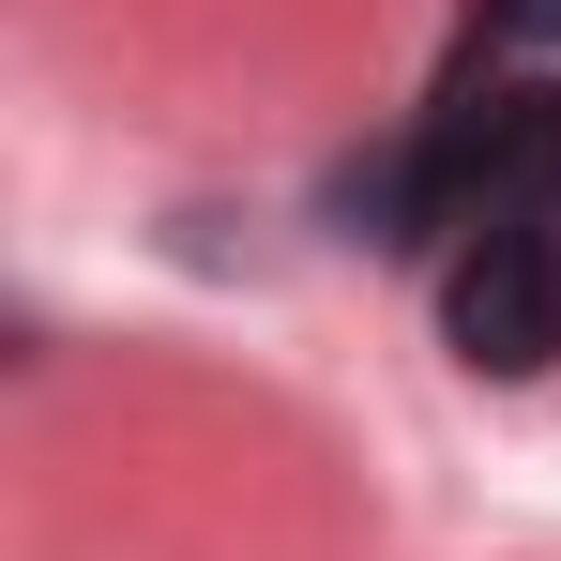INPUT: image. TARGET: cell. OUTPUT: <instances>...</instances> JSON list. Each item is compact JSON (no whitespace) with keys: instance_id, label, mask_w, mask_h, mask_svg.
I'll list each match as a JSON object with an SVG mask.
<instances>
[{"instance_id":"1","label":"cell","mask_w":561,"mask_h":561,"mask_svg":"<svg viewBox=\"0 0 561 561\" xmlns=\"http://www.w3.org/2000/svg\"><path fill=\"white\" fill-rule=\"evenodd\" d=\"M425 274H440V350H456L470 379H547L561 365V197L485 183L470 228Z\"/></svg>"},{"instance_id":"2","label":"cell","mask_w":561,"mask_h":561,"mask_svg":"<svg viewBox=\"0 0 561 561\" xmlns=\"http://www.w3.org/2000/svg\"><path fill=\"white\" fill-rule=\"evenodd\" d=\"M470 61H561V0H470Z\"/></svg>"}]
</instances>
